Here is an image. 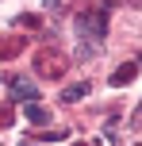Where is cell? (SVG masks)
Listing matches in <instances>:
<instances>
[{
	"label": "cell",
	"mask_w": 142,
	"mask_h": 146,
	"mask_svg": "<svg viewBox=\"0 0 142 146\" xmlns=\"http://www.w3.org/2000/svg\"><path fill=\"white\" fill-rule=\"evenodd\" d=\"M85 92H89V85H73V88H65V92H61V100H81Z\"/></svg>",
	"instance_id": "obj_6"
},
{
	"label": "cell",
	"mask_w": 142,
	"mask_h": 146,
	"mask_svg": "<svg viewBox=\"0 0 142 146\" xmlns=\"http://www.w3.org/2000/svg\"><path fill=\"white\" fill-rule=\"evenodd\" d=\"M42 139H46V142H61V139H65V131H46Z\"/></svg>",
	"instance_id": "obj_7"
},
{
	"label": "cell",
	"mask_w": 142,
	"mask_h": 146,
	"mask_svg": "<svg viewBox=\"0 0 142 146\" xmlns=\"http://www.w3.org/2000/svg\"><path fill=\"white\" fill-rule=\"evenodd\" d=\"M135 73H138V66H119V69L112 73V85H127V81L135 77Z\"/></svg>",
	"instance_id": "obj_4"
},
{
	"label": "cell",
	"mask_w": 142,
	"mask_h": 146,
	"mask_svg": "<svg viewBox=\"0 0 142 146\" xmlns=\"http://www.w3.org/2000/svg\"><path fill=\"white\" fill-rule=\"evenodd\" d=\"M19 146H35V142H31V139H27V142H19Z\"/></svg>",
	"instance_id": "obj_8"
},
{
	"label": "cell",
	"mask_w": 142,
	"mask_h": 146,
	"mask_svg": "<svg viewBox=\"0 0 142 146\" xmlns=\"http://www.w3.org/2000/svg\"><path fill=\"white\" fill-rule=\"evenodd\" d=\"M92 54H96V42H89V38H81V42H77V58H81V62H89Z\"/></svg>",
	"instance_id": "obj_5"
},
{
	"label": "cell",
	"mask_w": 142,
	"mask_h": 146,
	"mask_svg": "<svg viewBox=\"0 0 142 146\" xmlns=\"http://www.w3.org/2000/svg\"><path fill=\"white\" fill-rule=\"evenodd\" d=\"M23 119H27V123H35V127H42L50 115H46V108H38V104H27V108H23Z\"/></svg>",
	"instance_id": "obj_3"
},
{
	"label": "cell",
	"mask_w": 142,
	"mask_h": 146,
	"mask_svg": "<svg viewBox=\"0 0 142 146\" xmlns=\"http://www.w3.org/2000/svg\"><path fill=\"white\" fill-rule=\"evenodd\" d=\"M35 96H38V88H35V81H27V77H15L12 81V100H35Z\"/></svg>",
	"instance_id": "obj_2"
},
{
	"label": "cell",
	"mask_w": 142,
	"mask_h": 146,
	"mask_svg": "<svg viewBox=\"0 0 142 146\" xmlns=\"http://www.w3.org/2000/svg\"><path fill=\"white\" fill-rule=\"evenodd\" d=\"M77 31H81V35H104V15H92V12H85L81 19H77Z\"/></svg>",
	"instance_id": "obj_1"
}]
</instances>
